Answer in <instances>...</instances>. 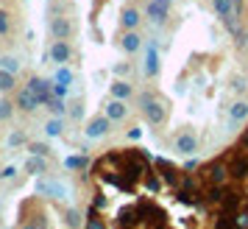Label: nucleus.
Masks as SVG:
<instances>
[{
    "label": "nucleus",
    "mask_w": 248,
    "mask_h": 229,
    "mask_svg": "<svg viewBox=\"0 0 248 229\" xmlns=\"http://www.w3.org/2000/svg\"><path fill=\"white\" fill-rule=\"evenodd\" d=\"M140 109H142V114L148 117V123H154V126H162V123L168 120V106H165L162 98H156L154 92H142V95H140Z\"/></svg>",
    "instance_id": "nucleus-1"
},
{
    "label": "nucleus",
    "mask_w": 248,
    "mask_h": 229,
    "mask_svg": "<svg viewBox=\"0 0 248 229\" xmlns=\"http://www.w3.org/2000/svg\"><path fill=\"white\" fill-rule=\"evenodd\" d=\"M215 12H217V17L223 20V25L232 31L234 36H243V25H240V14H237L234 3L232 0H212Z\"/></svg>",
    "instance_id": "nucleus-2"
},
{
    "label": "nucleus",
    "mask_w": 248,
    "mask_h": 229,
    "mask_svg": "<svg viewBox=\"0 0 248 229\" xmlns=\"http://www.w3.org/2000/svg\"><path fill=\"white\" fill-rule=\"evenodd\" d=\"M159 70H162L159 48L154 45V42H148L145 45V62H142V73H145V79H154V76H159Z\"/></svg>",
    "instance_id": "nucleus-3"
},
{
    "label": "nucleus",
    "mask_w": 248,
    "mask_h": 229,
    "mask_svg": "<svg viewBox=\"0 0 248 229\" xmlns=\"http://www.w3.org/2000/svg\"><path fill=\"white\" fill-rule=\"evenodd\" d=\"M109 129H112V120H109L106 114H98V117H92L90 123L84 126V137L87 140H101Z\"/></svg>",
    "instance_id": "nucleus-4"
},
{
    "label": "nucleus",
    "mask_w": 248,
    "mask_h": 229,
    "mask_svg": "<svg viewBox=\"0 0 248 229\" xmlns=\"http://www.w3.org/2000/svg\"><path fill=\"white\" fill-rule=\"evenodd\" d=\"M173 148H176V154H181V157H192V154L198 151V137H195L192 131H181L179 137H176V143H173Z\"/></svg>",
    "instance_id": "nucleus-5"
},
{
    "label": "nucleus",
    "mask_w": 248,
    "mask_h": 229,
    "mask_svg": "<svg viewBox=\"0 0 248 229\" xmlns=\"http://www.w3.org/2000/svg\"><path fill=\"white\" fill-rule=\"evenodd\" d=\"M170 14V0H151L148 3V20L154 25H165Z\"/></svg>",
    "instance_id": "nucleus-6"
},
{
    "label": "nucleus",
    "mask_w": 248,
    "mask_h": 229,
    "mask_svg": "<svg viewBox=\"0 0 248 229\" xmlns=\"http://www.w3.org/2000/svg\"><path fill=\"white\" fill-rule=\"evenodd\" d=\"M103 114H106L112 123L125 120V114H128V103L120 101V98H109V101H106V106H103Z\"/></svg>",
    "instance_id": "nucleus-7"
},
{
    "label": "nucleus",
    "mask_w": 248,
    "mask_h": 229,
    "mask_svg": "<svg viewBox=\"0 0 248 229\" xmlns=\"http://www.w3.org/2000/svg\"><path fill=\"white\" fill-rule=\"evenodd\" d=\"M70 59H73V48H70L67 39H56L53 45H50V62H56V65H67Z\"/></svg>",
    "instance_id": "nucleus-8"
},
{
    "label": "nucleus",
    "mask_w": 248,
    "mask_h": 229,
    "mask_svg": "<svg viewBox=\"0 0 248 229\" xmlns=\"http://www.w3.org/2000/svg\"><path fill=\"white\" fill-rule=\"evenodd\" d=\"M50 31H53L56 39H70V34H73V23H70L67 17H53Z\"/></svg>",
    "instance_id": "nucleus-9"
},
{
    "label": "nucleus",
    "mask_w": 248,
    "mask_h": 229,
    "mask_svg": "<svg viewBox=\"0 0 248 229\" xmlns=\"http://www.w3.org/2000/svg\"><path fill=\"white\" fill-rule=\"evenodd\" d=\"M17 106H20V109H25V112H34L36 106H39V98H36V92L31 90V87H25V90H20Z\"/></svg>",
    "instance_id": "nucleus-10"
},
{
    "label": "nucleus",
    "mask_w": 248,
    "mask_h": 229,
    "mask_svg": "<svg viewBox=\"0 0 248 229\" xmlns=\"http://www.w3.org/2000/svg\"><path fill=\"white\" fill-rule=\"evenodd\" d=\"M246 117H248V103L246 101H234L232 106H229V120H232V126L243 123Z\"/></svg>",
    "instance_id": "nucleus-11"
},
{
    "label": "nucleus",
    "mask_w": 248,
    "mask_h": 229,
    "mask_svg": "<svg viewBox=\"0 0 248 229\" xmlns=\"http://www.w3.org/2000/svg\"><path fill=\"white\" fill-rule=\"evenodd\" d=\"M120 45H123L125 53H137V50L142 48V36L137 34V28H134V31H125V34H123V42H120Z\"/></svg>",
    "instance_id": "nucleus-12"
},
{
    "label": "nucleus",
    "mask_w": 248,
    "mask_h": 229,
    "mask_svg": "<svg viewBox=\"0 0 248 229\" xmlns=\"http://www.w3.org/2000/svg\"><path fill=\"white\" fill-rule=\"evenodd\" d=\"M131 95H134V87H131V81H114V84H112V98H120V101H131Z\"/></svg>",
    "instance_id": "nucleus-13"
},
{
    "label": "nucleus",
    "mask_w": 248,
    "mask_h": 229,
    "mask_svg": "<svg viewBox=\"0 0 248 229\" xmlns=\"http://www.w3.org/2000/svg\"><path fill=\"white\" fill-rule=\"evenodd\" d=\"M140 20H142V17H140V12H137V9H125L123 17H120V23H123L125 31H134L137 25H140Z\"/></svg>",
    "instance_id": "nucleus-14"
},
{
    "label": "nucleus",
    "mask_w": 248,
    "mask_h": 229,
    "mask_svg": "<svg viewBox=\"0 0 248 229\" xmlns=\"http://www.w3.org/2000/svg\"><path fill=\"white\" fill-rule=\"evenodd\" d=\"M62 129H64V114H56L53 120H47V123H45V134H47V137H59V134H62Z\"/></svg>",
    "instance_id": "nucleus-15"
},
{
    "label": "nucleus",
    "mask_w": 248,
    "mask_h": 229,
    "mask_svg": "<svg viewBox=\"0 0 248 229\" xmlns=\"http://www.w3.org/2000/svg\"><path fill=\"white\" fill-rule=\"evenodd\" d=\"M64 224H67L70 229H81L84 227V215H81L76 207H70L67 213H64Z\"/></svg>",
    "instance_id": "nucleus-16"
},
{
    "label": "nucleus",
    "mask_w": 248,
    "mask_h": 229,
    "mask_svg": "<svg viewBox=\"0 0 248 229\" xmlns=\"http://www.w3.org/2000/svg\"><path fill=\"white\" fill-rule=\"evenodd\" d=\"M14 84H17V73H9V70L0 67V92H12Z\"/></svg>",
    "instance_id": "nucleus-17"
},
{
    "label": "nucleus",
    "mask_w": 248,
    "mask_h": 229,
    "mask_svg": "<svg viewBox=\"0 0 248 229\" xmlns=\"http://www.w3.org/2000/svg\"><path fill=\"white\" fill-rule=\"evenodd\" d=\"M0 67L9 70V73H20L23 70V62L17 56H12V53H6V56H0Z\"/></svg>",
    "instance_id": "nucleus-18"
},
{
    "label": "nucleus",
    "mask_w": 248,
    "mask_h": 229,
    "mask_svg": "<svg viewBox=\"0 0 248 229\" xmlns=\"http://www.w3.org/2000/svg\"><path fill=\"white\" fill-rule=\"evenodd\" d=\"M64 168H67V171H78V168H87V157H67V160H64Z\"/></svg>",
    "instance_id": "nucleus-19"
},
{
    "label": "nucleus",
    "mask_w": 248,
    "mask_h": 229,
    "mask_svg": "<svg viewBox=\"0 0 248 229\" xmlns=\"http://www.w3.org/2000/svg\"><path fill=\"white\" fill-rule=\"evenodd\" d=\"M14 114V103L6 101V98H0V120H9Z\"/></svg>",
    "instance_id": "nucleus-20"
},
{
    "label": "nucleus",
    "mask_w": 248,
    "mask_h": 229,
    "mask_svg": "<svg viewBox=\"0 0 248 229\" xmlns=\"http://www.w3.org/2000/svg\"><path fill=\"white\" fill-rule=\"evenodd\" d=\"M9 28H12V17H9V12H0V36L9 34Z\"/></svg>",
    "instance_id": "nucleus-21"
},
{
    "label": "nucleus",
    "mask_w": 248,
    "mask_h": 229,
    "mask_svg": "<svg viewBox=\"0 0 248 229\" xmlns=\"http://www.w3.org/2000/svg\"><path fill=\"white\" fill-rule=\"evenodd\" d=\"M28 171H45V162L42 160H31L28 162Z\"/></svg>",
    "instance_id": "nucleus-22"
},
{
    "label": "nucleus",
    "mask_w": 248,
    "mask_h": 229,
    "mask_svg": "<svg viewBox=\"0 0 248 229\" xmlns=\"http://www.w3.org/2000/svg\"><path fill=\"white\" fill-rule=\"evenodd\" d=\"M232 3H234L237 14H240V17H243V9H246V0H232Z\"/></svg>",
    "instance_id": "nucleus-23"
},
{
    "label": "nucleus",
    "mask_w": 248,
    "mask_h": 229,
    "mask_svg": "<svg viewBox=\"0 0 248 229\" xmlns=\"http://www.w3.org/2000/svg\"><path fill=\"white\" fill-rule=\"evenodd\" d=\"M70 114H73V117H81V103H73V109H70Z\"/></svg>",
    "instance_id": "nucleus-24"
}]
</instances>
